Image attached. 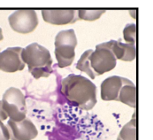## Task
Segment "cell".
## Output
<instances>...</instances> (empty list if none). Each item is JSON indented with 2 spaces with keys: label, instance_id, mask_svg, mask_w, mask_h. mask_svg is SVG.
Wrapping results in <instances>:
<instances>
[{
  "label": "cell",
  "instance_id": "1",
  "mask_svg": "<svg viewBox=\"0 0 153 140\" xmlns=\"http://www.w3.org/2000/svg\"><path fill=\"white\" fill-rule=\"evenodd\" d=\"M61 92L68 101L85 110H91L97 103L96 86L82 75L71 74L63 79Z\"/></svg>",
  "mask_w": 153,
  "mask_h": 140
},
{
  "label": "cell",
  "instance_id": "2",
  "mask_svg": "<svg viewBox=\"0 0 153 140\" xmlns=\"http://www.w3.org/2000/svg\"><path fill=\"white\" fill-rule=\"evenodd\" d=\"M21 59L27 64L29 72L35 79L48 77L53 72L51 53L38 43H31L22 50Z\"/></svg>",
  "mask_w": 153,
  "mask_h": 140
},
{
  "label": "cell",
  "instance_id": "3",
  "mask_svg": "<svg viewBox=\"0 0 153 140\" xmlns=\"http://www.w3.org/2000/svg\"><path fill=\"white\" fill-rule=\"evenodd\" d=\"M77 39L73 29H67L58 33L55 39V55L60 68L69 66L75 57Z\"/></svg>",
  "mask_w": 153,
  "mask_h": 140
},
{
  "label": "cell",
  "instance_id": "4",
  "mask_svg": "<svg viewBox=\"0 0 153 140\" xmlns=\"http://www.w3.org/2000/svg\"><path fill=\"white\" fill-rule=\"evenodd\" d=\"M2 107L10 119L20 122L26 118V98L18 88H8L2 97Z\"/></svg>",
  "mask_w": 153,
  "mask_h": 140
},
{
  "label": "cell",
  "instance_id": "5",
  "mask_svg": "<svg viewBox=\"0 0 153 140\" xmlns=\"http://www.w3.org/2000/svg\"><path fill=\"white\" fill-rule=\"evenodd\" d=\"M90 64L96 76L101 75L115 67L117 58L109 48L107 42L96 46V50L90 56Z\"/></svg>",
  "mask_w": 153,
  "mask_h": 140
},
{
  "label": "cell",
  "instance_id": "6",
  "mask_svg": "<svg viewBox=\"0 0 153 140\" xmlns=\"http://www.w3.org/2000/svg\"><path fill=\"white\" fill-rule=\"evenodd\" d=\"M10 27L13 31L21 34L32 32L37 26V15L34 10H18L8 18Z\"/></svg>",
  "mask_w": 153,
  "mask_h": 140
},
{
  "label": "cell",
  "instance_id": "7",
  "mask_svg": "<svg viewBox=\"0 0 153 140\" xmlns=\"http://www.w3.org/2000/svg\"><path fill=\"white\" fill-rule=\"evenodd\" d=\"M7 128L11 140H32L38 135V131L34 123L26 118L20 122L10 119L7 123Z\"/></svg>",
  "mask_w": 153,
  "mask_h": 140
},
{
  "label": "cell",
  "instance_id": "8",
  "mask_svg": "<svg viewBox=\"0 0 153 140\" xmlns=\"http://www.w3.org/2000/svg\"><path fill=\"white\" fill-rule=\"evenodd\" d=\"M22 50L21 47H13L0 52V70L5 72H16L24 69L26 64L21 59Z\"/></svg>",
  "mask_w": 153,
  "mask_h": 140
},
{
  "label": "cell",
  "instance_id": "9",
  "mask_svg": "<svg viewBox=\"0 0 153 140\" xmlns=\"http://www.w3.org/2000/svg\"><path fill=\"white\" fill-rule=\"evenodd\" d=\"M42 16L45 22L53 25L73 23L79 19L75 10H43Z\"/></svg>",
  "mask_w": 153,
  "mask_h": 140
},
{
  "label": "cell",
  "instance_id": "10",
  "mask_svg": "<svg viewBox=\"0 0 153 140\" xmlns=\"http://www.w3.org/2000/svg\"><path fill=\"white\" fill-rule=\"evenodd\" d=\"M124 78L120 76H112L104 80L101 85V99L104 101H118Z\"/></svg>",
  "mask_w": 153,
  "mask_h": 140
},
{
  "label": "cell",
  "instance_id": "11",
  "mask_svg": "<svg viewBox=\"0 0 153 140\" xmlns=\"http://www.w3.org/2000/svg\"><path fill=\"white\" fill-rule=\"evenodd\" d=\"M115 58L124 61H132L136 57V45L130 43H123L120 42V39L107 42Z\"/></svg>",
  "mask_w": 153,
  "mask_h": 140
},
{
  "label": "cell",
  "instance_id": "12",
  "mask_svg": "<svg viewBox=\"0 0 153 140\" xmlns=\"http://www.w3.org/2000/svg\"><path fill=\"white\" fill-rule=\"evenodd\" d=\"M118 101L132 108L136 106V88L133 82L124 78L123 85L120 91Z\"/></svg>",
  "mask_w": 153,
  "mask_h": 140
},
{
  "label": "cell",
  "instance_id": "13",
  "mask_svg": "<svg viewBox=\"0 0 153 140\" xmlns=\"http://www.w3.org/2000/svg\"><path fill=\"white\" fill-rule=\"evenodd\" d=\"M117 140H136V119L135 115L122 128Z\"/></svg>",
  "mask_w": 153,
  "mask_h": 140
},
{
  "label": "cell",
  "instance_id": "14",
  "mask_svg": "<svg viewBox=\"0 0 153 140\" xmlns=\"http://www.w3.org/2000/svg\"><path fill=\"white\" fill-rule=\"evenodd\" d=\"M93 51H94L93 50H88V51H85L76 63V68L80 70L81 71L88 74L90 77L94 80L96 77V75L91 69V64H90V56L93 53Z\"/></svg>",
  "mask_w": 153,
  "mask_h": 140
},
{
  "label": "cell",
  "instance_id": "15",
  "mask_svg": "<svg viewBox=\"0 0 153 140\" xmlns=\"http://www.w3.org/2000/svg\"><path fill=\"white\" fill-rule=\"evenodd\" d=\"M105 12V10H79L77 16L79 19L93 21L99 19Z\"/></svg>",
  "mask_w": 153,
  "mask_h": 140
},
{
  "label": "cell",
  "instance_id": "16",
  "mask_svg": "<svg viewBox=\"0 0 153 140\" xmlns=\"http://www.w3.org/2000/svg\"><path fill=\"white\" fill-rule=\"evenodd\" d=\"M123 37L126 43L136 45V23H129L123 29Z\"/></svg>",
  "mask_w": 153,
  "mask_h": 140
},
{
  "label": "cell",
  "instance_id": "17",
  "mask_svg": "<svg viewBox=\"0 0 153 140\" xmlns=\"http://www.w3.org/2000/svg\"><path fill=\"white\" fill-rule=\"evenodd\" d=\"M0 140H10L9 131L1 121H0Z\"/></svg>",
  "mask_w": 153,
  "mask_h": 140
},
{
  "label": "cell",
  "instance_id": "18",
  "mask_svg": "<svg viewBox=\"0 0 153 140\" xmlns=\"http://www.w3.org/2000/svg\"><path fill=\"white\" fill-rule=\"evenodd\" d=\"M7 118V115L6 114V112H4V109L2 107V101H0V121H5Z\"/></svg>",
  "mask_w": 153,
  "mask_h": 140
},
{
  "label": "cell",
  "instance_id": "19",
  "mask_svg": "<svg viewBox=\"0 0 153 140\" xmlns=\"http://www.w3.org/2000/svg\"><path fill=\"white\" fill-rule=\"evenodd\" d=\"M3 39V34H2V29L0 28V41Z\"/></svg>",
  "mask_w": 153,
  "mask_h": 140
},
{
  "label": "cell",
  "instance_id": "20",
  "mask_svg": "<svg viewBox=\"0 0 153 140\" xmlns=\"http://www.w3.org/2000/svg\"><path fill=\"white\" fill-rule=\"evenodd\" d=\"M0 51H1V49H0Z\"/></svg>",
  "mask_w": 153,
  "mask_h": 140
}]
</instances>
